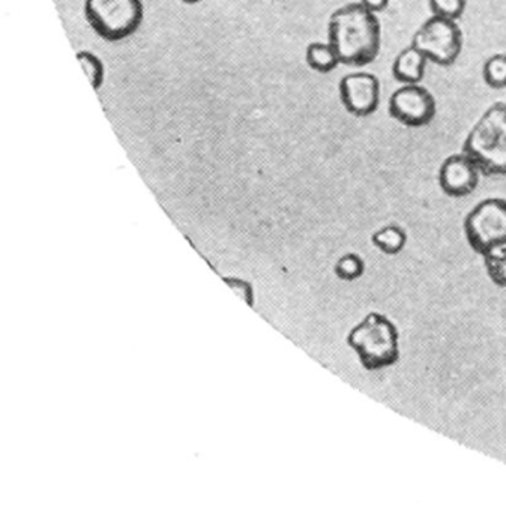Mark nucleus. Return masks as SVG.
<instances>
[{"label": "nucleus", "instance_id": "obj_1", "mask_svg": "<svg viewBox=\"0 0 506 512\" xmlns=\"http://www.w3.org/2000/svg\"><path fill=\"white\" fill-rule=\"evenodd\" d=\"M328 41L341 64L365 67L376 61L382 49V26L377 14L359 2L338 8L329 17Z\"/></svg>", "mask_w": 506, "mask_h": 512}, {"label": "nucleus", "instance_id": "obj_2", "mask_svg": "<svg viewBox=\"0 0 506 512\" xmlns=\"http://www.w3.org/2000/svg\"><path fill=\"white\" fill-rule=\"evenodd\" d=\"M347 344L355 350L362 367L379 371L392 367L400 359V332L385 314L371 311L347 335Z\"/></svg>", "mask_w": 506, "mask_h": 512}, {"label": "nucleus", "instance_id": "obj_3", "mask_svg": "<svg viewBox=\"0 0 506 512\" xmlns=\"http://www.w3.org/2000/svg\"><path fill=\"white\" fill-rule=\"evenodd\" d=\"M466 152L482 175L506 176V103L488 107L464 140Z\"/></svg>", "mask_w": 506, "mask_h": 512}, {"label": "nucleus", "instance_id": "obj_4", "mask_svg": "<svg viewBox=\"0 0 506 512\" xmlns=\"http://www.w3.org/2000/svg\"><path fill=\"white\" fill-rule=\"evenodd\" d=\"M85 17L95 34L106 41H122L142 26V0H85Z\"/></svg>", "mask_w": 506, "mask_h": 512}, {"label": "nucleus", "instance_id": "obj_5", "mask_svg": "<svg viewBox=\"0 0 506 512\" xmlns=\"http://www.w3.org/2000/svg\"><path fill=\"white\" fill-rule=\"evenodd\" d=\"M463 32L454 20L431 16L413 35L412 46L421 50L431 64L451 67L463 50Z\"/></svg>", "mask_w": 506, "mask_h": 512}, {"label": "nucleus", "instance_id": "obj_6", "mask_svg": "<svg viewBox=\"0 0 506 512\" xmlns=\"http://www.w3.org/2000/svg\"><path fill=\"white\" fill-rule=\"evenodd\" d=\"M464 235L469 247L481 256L506 242V199L490 197L479 202L464 220Z\"/></svg>", "mask_w": 506, "mask_h": 512}, {"label": "nucleus", "instance_id": "obj_7", "mask_svg": "<svg viewBox=\"0 0 506 512\" xmlns=\"http://www.w3.org/2000/svg\"><path fill=\"white\" fill-rule=\"evenodd\" d=\"M389 115L410 128L425 127L436 116V100L424 86L403 85L389 98Z\"/></svg>", "mask_w": 506, "mask_h": 512}, {"label": "nucleus", "instance_id": "obj_8", "mask_svg": "<svg viewBox=\"0 0 506 512\" xmlns=\"http://www.w3.org/2000/svg\"><path fill=\"white\" fill-rule=\"evenodd\" d=\"M338 92L344 109L356 118H367L379 109L382 88L374 74L365 71L347 74L340 80Z\"/></svg>", "mask_w": 506, "mask_h": 512}, {"label": "nucleus", "instance_id": "obj_9", "mask_svg": "<svg viewBox=\"0 0 506 512\" xmlns=\"http://www.w3.org/2000/svg\"><path fill=\"white\" fill-rule=\"evenodd\" d=\"M481 170L466 154L449 155L439 169V185L446 196L461 199L470 196L478 188Z\"/></svg>", "mask_w": 506, "mask_h": 512}, {"label": "nucleus", "instance_id": "obj_10", "mask_svg": "<svg viewBox=\"0 0 506 512\" xmlns=\"http://www.w3.org/2000/svg\"><path fill=\"white\" fill-rule=\"evenodd\" d=\"M427 56L410 44L401 50L392 64V76L401 85H419L424 80L428 65Z\"/></svg>", "mask_w": 506, "mask_h": 512}, {"label": "nucleus", "instance_id": "obj_11", "mask_svg": "<svg viewBox=\"0 0 506 512\" xmlns=\"http://www.w3.org/2000/svg\"><path fill=\"white\" fill-rule=\"evenodd\" d=\"M371 244L386 256H397L406 248V230L398 224H386L371 235Z\"/></svg>", "mask_w": 506, "mask_h": 512}, {"label": "nucleus", "instance_id": "obj_12", "mask_svg": "<svg viewBox=\"0 0 506 512\" xmlns=\"http://www.w3.org/2000/svg\"><path fill=\"white\" fill-rule=\"evenodd\" d=\"M305 62L319 74H329L341 65L340 58L331 43H311L305 50Z\"/></svg>", "mask_w": 506, "mask_h": 512}, {"label": "nucleus", "instance_id": "obj_13", "mask_svg": "<svg viewBox=\"0 0 506 512\" xmlns=\"http://www.w3.org/2000/svg\"><path fill=\"white\" fill-rule=\"evenodd\" d=\"M488 278L496 286L506 287V242L494 245L482 254Z\"/></svg>", "mask_w": 506, "mask_h": 512}, {"label": "nucleus", "instance_id": "obj_14", "mask_svg": "<svg viewBox=\"0 0 506 512\" xmlns=\"http://www.w3.org/2000/svg\"><path fill=\"white\" fill-rule=\"evenodd\" d=\"M482 77L485 85L491 89L506 88V55L497 53L490 56L482 67Z\"/></svg>", "mask_w": 506, "mask_h": 512}, {"label": "nucleus", "instance_id": "obj_15", "mask_svg": "<svg viewBox=\"0 0 506 512\" xmlns=\"http://www.w3.org/2000/svg\"><path fill=\"white\" fill-rule=\"evenodd\" d=\"M77 59H79L80 65L83 67L86 76H88L89 82H91L92 88L95 91H100L104 85V79H106V68H104L103 61L88 50H80L77 52Z\"/></svg>", "mask_w": 506, "mask_h": 512}, {"label": "nucleus", "instance_id": "obj_16", "mask_svg": "<svg viewBox=\"0 0 506 512\" xmlns=\"http://www.w3.org/2000/svg\"><path fill=\"white\" fill-rule=\"evenodd\" d=\"M365 272V262L359 254H344L335 265V274L343 281H356Z\"/></svg>", "mask_w": 506, "mask_h": 512}, {"label": "nucleus", "instance_id": "obj_17", "mask_svg": "<svg viewBox=\"0 0 506 512\" xmlns=\"http://www.w3.org/2000/svg\"><path fill=\"white\" fill-rule=\"evenodd\" d=\"M466 7L467 0H430V10L433 16L454 20V22L461 19Z\"/></svg>", "mask_w": 506, "mask_h": 512}, {"label": "nucleus", "instance_id": "obj_18", "mask_svg": "<svg viewBox=\"0 0 506 512\" xmlns=\"http://www.w3.org/2000/svg\"><path fill=\"white\" fill-rule=\"evenodd\" d=\"M359 4H361L365 10L379 16V14H382L383 11H386V8L389 7V0H359Z\"/></svg>", "mask_w": 506, "mask_h": 512}, {"label": "nucleus", "instance_id": "obj_19", "mask_svg": "<svg viewBox=\"0 0 506 512\" xmlns=\"http://www.w3.org/2000/svg\"><path fill=\"white\" fill-rule=\"evenodd\" d=\"M181 2H184V4H187V5H196V4H200V2H202V0H181Z\"/></svg>", "mask_w": 506, "mask_h": 512}]
</instances>
